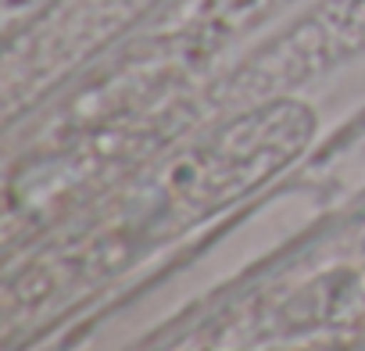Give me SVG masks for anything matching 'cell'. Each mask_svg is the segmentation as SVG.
<instances>
[{
    "instance_id": "obj_1",
    "label": "cell",
    "mask_w": 365,
    "mask_h": 351,
    "mask_svg": "<svg viewBox=\"0 0 365 351\" xmlns=\"http://www.w3.org/2000/svg\"><path fill=\"white\" fill-rule=\"evenodd\" d=\"M312 133L315 115L308 104L283 97L179 151L125 190L101 219H93L86 233L26 265L8 290H22V297H8L11 315L40 312L51 297L65 301L76 290L101 283L108 273L133 265L140 255H150L154 248L194 230L197 223H208L290 165L308 147Z\"/></svg>"
}]
</instances>
